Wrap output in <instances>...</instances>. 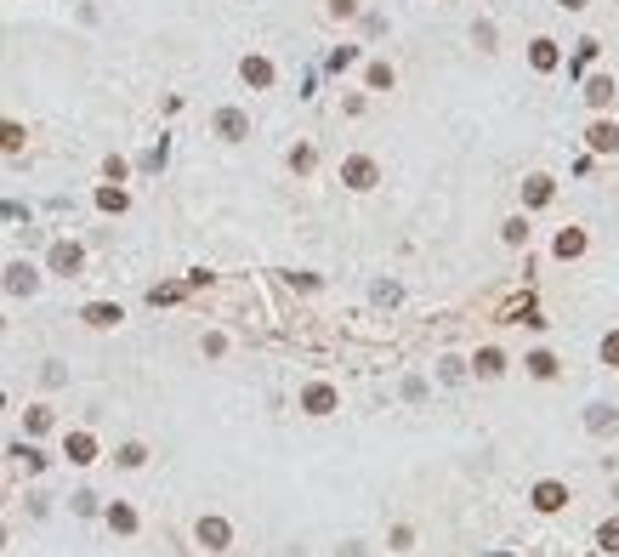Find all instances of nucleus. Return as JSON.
<instances>
[{"label":"nucleus","instance_id":"4468645a","mask_svg":"<svg viewBox=\"0 0 619 557\" xmlns=\"http://www.w3.org/2000/svg\"><path fill=\"white\" fill-rule=\"evenodd\" d=\"M562 6H585V0H562Z\"/></svg>","mask_w":619,"mask_h":557},{"label":"nucleus","instance_id":"9d476101","mask_svg":"<svg viewBox=\"0 0 619 557\" xmlns=\"http://www.w3.org/2000/svg\"><path fill=\"white\" fill-rule=\"evenodd\" d=\"M528 370H534V375H551L557 364H551V353H534V359H528Z\"/></svg>","mask_w":619,"mask_h":557},{"label":"nucleus","instance_id":"423d86ee","mask_svg":"<svg viewBox=\"0 0 619 557\" xmlns=\"http://www.w3.org/2000/svg\"><path fill=\"white\" fill-rule=\"evenodd\" d=\"M591 148H619V131H613V125H597V131H591Z\"/></svg>","mask_w":619,"mask_h":557},{"label":"nucleus","instance_id":"0eeeda50","mask_svg":"<svg viewBox=\"0 0 619 557\" xmlns=\"http://www.w3.org/2000/svg\"><path fill=\"white\" fill-rule=\"evenodd\" d=\"M108 523H114V529H137V512H131V506H114Z\"/></svg>","mask_w":619,"mask_h":557},{"label":"nucleus","instance_id":"f03ea898","mask_svg":"<svg viewBox=\"0 0 619 557\" xmlns=\"http://www.w3.org/2000/svg\"><path fill=\"white\" fill-rule=\"evenodd\" d=\"M68 461H80V466H85V461H97V444L85 438V433H74V438H68Z\"/></svg>","mask_w":619,"mask_h":557},{"label":"nucleus","instance_id":"6e6552de","mask_svg":"<svg viewBox=\"0 0 619 557\" xmlns=\"http://www.w3.org/2000/svg\"><path fill=\"white\" fill-rule=\"evenodd\" d=\"M52 262H57V268H74V262H80V250H74V245H57V250H52Z\"/></svg>","mask_w":619,"mask_h":557},{"label":"nucleus","instance_id":"7ed1b4c3","mask_svg":"<svg viewBox=\"0 0 619 557\" xmlns=\"http://www.w3.org/2000/svg\"><path fill=\"white\" fill-rule=\"evenodd\" d=\"M347 182H352V188H370V182H375V165H370V159H352V165H347Z\"/></svg>","mask_w":619,"mask_h":557},{"label":"nucleus","instance_id":"f257e3e1","mask_svg":"<svg viewBox=\"0 0 619 557\" xmlns=\"http://www.w3.org/2000/svg\"><path fill=\"white\" fill-rule=\"evenodd\" d=\"M199 540H205V546H228V523H222V518H205V523H199Z\"/></svg>","mask_w":619,"mask_h":557},{"label":"nucleus","instance_id":"1a4fd4ad","mask_svg":"<svg viewBox=\"0 0 619 557\" xmlns=\"http://www.w3.org/2000/svg\"><path fill=\"white\" fill-rule=\"evenodd\" d=\"M245 80H256V85H268V80H273V68H268V63H245Z\"/></svg>","mask_w":619,"mask_h":557},{"label":"nucleus","instance_id":"9b49d317","mask_svg":"<svg viewBox=\"0 0 619 557\" xmlns=\"http://www.w3.org/2000/svg\"><path fill=\"white\" fill-rule=\"evenodd\" d=\"M85 319H92V324H114V319H119V308H92Z\"/></svg>","mask_w":619,"mask_h":557},{"label":"nucleus","instance_id":"f8f14e48","mask_svg":"<svg viewBox=\"0 0 619 557\" xmlns=\"http://www.w3.org/2000/svg\"><path fill=\"white\" fill-rule=\"evenodd\" d=\"M23 143V131H17V125H0V148H17Z\"/></svg>","mask_w":619,"mask_h":557},{"label":"nucleus","instance_id":"20e7f679","mask_svg":"<svg viewBox=\"0 0 619 557\" xmlns=\"http://www.w3.org/2000/svg\"><path fill=\"white\" fill-rule=\"evenodd\" d=\"M534 506H540V512H557V506H562V484H540V489H534Z\"/></svg>","mask_w":619,"mask_h":557},{"label":"nucleus","instance_id":"ddd939ff","mask_svg":"<svg viewBox=\"0 0 619 557\" xmlns=\"http://www.w3.org/2000/svg\"><path fill=\"white\" fill-rule=\"evenodd\" d=\"M602 359H608V364H619V335H608V341H602Z\"/></svg>","mask_w":619,"mask_h":557},{"label":"nucleus","instance_id":"2eb2a0df","mask_svg":"<svg viewBox=\"0 0 619 557\" xmlns=\"http://www.w3.org/2000/svg\"><path fill=\"white\" fill-rule=\"evenodd\" d=\"M0 540H6V535H0Z\"/></svg>","mask_w":619,"mask_h":557},{"label":"nucleus","instance_id":"39448f33","mask_svg":"<svg viewBox=\"0 0 619 557\" xmlns=\"http://www.w3.org/2000/svg\"><path fill=\"white\" fill-rule=\"evenodd\" d=\"M307 410H313V415H330V410H335V393H330V387H313V393H307Z\"/></svg>","mask_w":619,"mask_h":557}]
</instances>
